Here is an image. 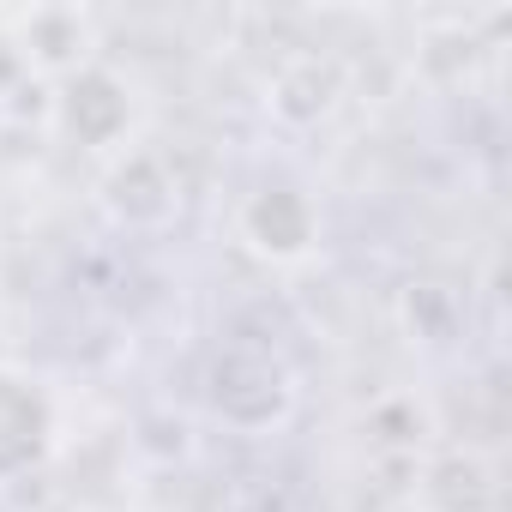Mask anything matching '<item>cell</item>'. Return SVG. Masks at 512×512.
<instances>
[{"instance_id":"1","label":"cell","mask_w":512,"mask_h":512,"mask_svg":"<svg viewBox=\"0 0 512 512\" xmlns=\"http://www.w3.org/2000/svg\"><path fill=\"white\" fill-rule=\"evenodd\" d=\"M205 410L229 434H278L296 416V374L272 344H223L205 362Z\"/></svg>"},{"instance_id":"2","label":"cell","mask_w":512,"mask_h":512,"mask_svg":"<svg viewBox=\"0 0 512 512\" xmlns=\"http://www.w3.org/2000/svg\"><path fill=\"white\" fill-rule=\"evenodd\" d=\"M235 235L272 266H302L320 247V205L302 187H290V181H266V187H253L241 199Z\"/></svg>"},{"instance_id":"3","label":"cell","mask_w":512,"mask_h":512,"mask_svg":"<svg viewBox=\"0 0 512 512\" xmlns=\"http://www.w3.org/2000/svg\"><path fill=\"white\" fill-rule=\"evenodd\" d=\"M55 121H61V133L73 139V145H85V151H109V145H121L127 139V127H133V85L115 73V67H79V73H67L61 79V91H55Z\"/></svg>"},{"instance_id":"4","label":"cell","mask_w":512,"mask_h":512,"mask_svg":"<svg viewBox=\"0 0 512 512\" xmlns=\"http://www.w3.org/2000/svg\"><path fill=\"white\" fill-rule=\"evenodd\" d=\"M55 446V398L37 374L0 362V482L31 476Z\"/></svg>"},{"instance_id":"5","label":"cell","mask_w":512,"mask_h":512,"mask_svg":"<svg viewBox=\"0 0 512 512\" xmlns=\"http://www.w3.org/2000/svg\"><path fill=\"white\" fill-rule=\"evenodd\" d=\"M422 512H500V470L476 446H440L416 464Z\"/></svg>"},{"instance_id":"6","label":"cell","mask_w":512,"mask_h":512,"mask_svg":"<svg viewBox=\"0 0 512 512\" xmlns=\"http://www.w3.org/2000/svg\"><path fill=\"white\" fill-rule=\"evenodd\" d=\"M181 205V187L157 151H121L103 169V211L121 229H163Z\"/></svg>"},{"instance_id":"7","label":"cell","mask_w":512,"mask_h":512,"mask_svg":"<svg viewBox=\"0 0 512 512\" xmlns=\"http://www.w3.org/2000/svg\"><path fill=\"white\" fill-rule=\"evenodd\" d=\"M7 25H13V49L25 55L31 73L67 79V73L91 67V49H97V19L91 13H79V7H31V13H19Z\"/></svg>"},{"instance_id":"8","label":"cell","mask_w":512,"mask_h":512,"mask_svg":"<svg viewBox=\"0 0 512 512\" xmlns=\"http://www.w3.org/2000/svg\"><path fill=\"white\" fill-rule=\"evenodd\" d=\"M344 103V61L320 55V49H296L278 61V73L266 79V109L284 127H320L332 109Z\"/></svg>"},{"instance_id":"9","label":"cell","mask_w":512,"mask_h":512,"mask_svg":"<svg viewBox=\"0 0 512 512\" xmlns=\"http://www.w3.org/2000/svg\"><path fill=\"white\" fill-rule=\"evenodd\" d=\"M362 434H368V446H374L380 458H416L422 440H428V410H422L410 392H392V398H380V404L362 416Z\"/></svg>"},{"instance_id":"10","label":"cell","mask_w":512,"mask_h":512,"mask_svg":"<svg viewBox=\"0 0 512 512\" xmlns=\"http://www.w3.org/2000/svg\"><path fill=\"white\" fill-rule=\"evenodd\" d=\"M404 326L416 344H452L464 326V302L446 284H410L404 290Z\"/></svg>"}]
</instances>
